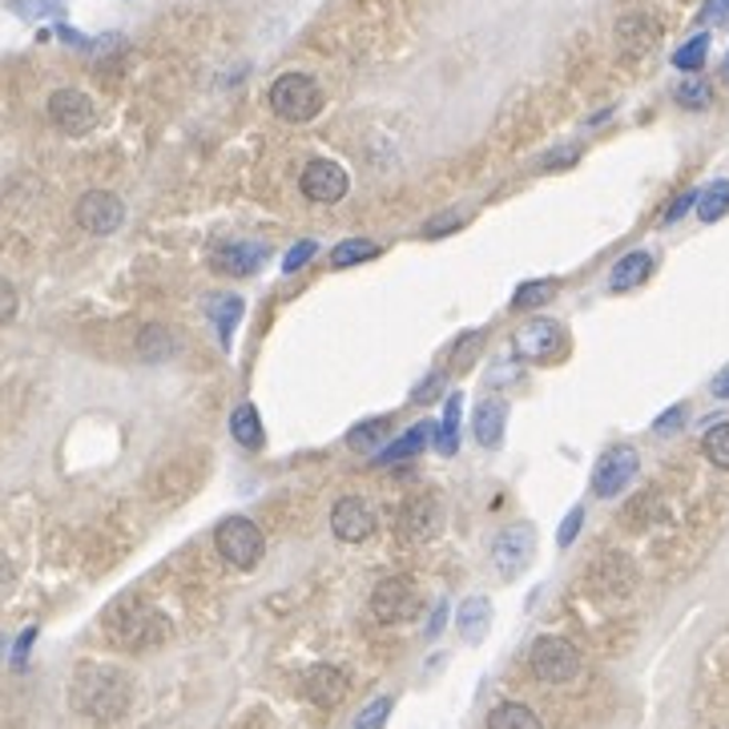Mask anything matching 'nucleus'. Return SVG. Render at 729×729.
Instances as JSON below:
<instances>
[{
  "label": "nucleus",
  "instance_id": "nucleus-1",
  "mask_svg": "<svg viewBox=\"0 0 729 729\" xmlns=\"http://www.w3.org/2000/svg\"><path fill=\"white\" fill-rule=\"evenodd\" d=\"M130 677L122 669H110V665H81L73 674V686H69V701L78 709L81 718L97 721V726H110V721H122L125 709H130Z\"/></svg>",
  "mask_w": 729,
  "mask_h": 729
},
{
  "label": "nucleus",
  "instance_id": "nucleus-2",
  "mask_svg": "<svg viewBox=\"0 0 729 729\" xmlns=\"http://www.w3.org/2000/svg\"><path fill=\"white\" fill-rule=\"evenodd\" d=\"M105 633H110L113 645L122 649H154V645L166 641L170 620L157 613L154 605H145L137 597H125L105 613Z\"/></svg>",
  "mask_w": 729,
  "mask_h": 729
},
{
  "label": "nucleus",
  "instance_id": "nucleus-3",
  "mask_svg": "<svg viewBox=\"0 0 729 729\" xmlns=\"http://www.w3.org/2000/svg\"><path fill=\"white\" fill-rule=\"evenodd\" d=\"M270 110L275 117L290 125H302V122H315L322 110V89L315 78L307 73H283V78L270 85Z\"/></svg>",
  "mask_w": 729,
  "mask_h": 729
},
{
  "label": "nucleus",
  "instance_id": "nucleus-4",
  "mask_svg": "<svg viewBox=\"0 0 729 729\" xmlns=\"http://www.w3.org/2000/svg\"><path fill=\"white\" fill-rule=\"evenodd\" d=\"M214 544H218L222 561L234 564V568H255L266 553L263 532H258L255 520H246V516L222 520L218 528H214Z\"/></svg>",
  "mask_w": 729,
  "mask_h": 729
},
{
  "label": "nucleus",
  "instance_id": "nucleus-5",
  "mask_svg": "<svg viewBox=\"0 0 729 729\" xmlns=\"http://www.w3.org/2000/svg\"><path fill=\"white\" fill-rule=\"evenodd\" d=\"M528 661H532V674L541 677V681H548V686H568L581 674V653H576L573 641H564V637H541V641L532 645Z\"/></svg>",
  "mask_w": 729,
  "mask_h": 729
},
{
  "label": "nucleus",
  "instance_id": "nucleus-6",
  "mask_svg": "<svg viewBox=\"0 0 729 729\" xmlns=\"http://www.w3.org/2000/svg\"><path fill=\"white\" fill-rule=\"evenodd\" d=\"M516 355L528 363H556L568 347V331L553 319H532L516 331Z\"/></svg>",
  "mask_w": 729,
  "mask_h": 729
},
{
  "label": "nucleus",
  "instance_id": "nucleus-7",
  "mask_svg": "<svg viewBox=\"0 0 729 729\" xmlns=\"http://www.w3.org/2000/svg\"><path fill=\"white\" fill-rule=\"evenodd\" d=\"M637 464H641L637 448H629V443H617V448H608V452L597 460V468H593V492H597L600 500L620 496V492L633 484Z\"/></svg>",
  "mask_w": 729,
  "mask_h": 729
},
{
  "label": "nucleus",
  "instance_id": "nucleus-8",
  "mask_svg": "<svg viewBox=\"0 0 729 729\" xmlns=\"http://www.w3.org/2000/svg\"><path fill=\"white\" fill-rule=\"evenodd\" d=\"M371 613L383 625H403V620H411L420 613V593H415V585H411L408 576H387V581L376 585V593H371Z\"/></svg>",
  "mask_w": 729,
  "mask_h": 729
},
{
  "label": "nucleus",
  "instance_id": "nucleus-9",
  "mask_svg": "<svg viewBox=\"0 0 729 729\" xmlns=\"http://www.w3.org/2000/svg\"><path fill=\"white\" fill-rule=\"evenodd\" d=\"M49 122L61 133H69V137H81V133L97 125V110H93V101L81 89H57L49 97Z\"/></svg>",
  "mask_w": 729,
  "mask_h": 729
},
{
  "label": "nucleus",
  "instance_id": "nucleus-10",
  "mask_svg": "<svg viewBox=\"0 0 729 729\" xmlns=\"http://www.w3.org/2000/svg\"><path fill=\"white\" fill-rule=\"evenodd\" d=\"M532 548H536V532H532V524H512V528H504L496 536V544H492V564H496V573L504 576V581L520 576L524 568H528Z\"/></svg>",
  "mask_w": 729,
  "mask_h": 729
},
{
  "label": "nucleus",
  "instance_id": "nucleus-11",
  "mask_svg": "<svg viewBox=\"0 0 729 729\" xmlns=\"http://www.w3.org/2000/svg\"><path fill=\"white\" fill-rule=\"evenodd\" d=\"M125 222V206L117 194H110V189H89V194H81L78 198V226L89 234H113L122 230Z\"/></svg>",
  "mask_w": 729,
  "mask_h": 729
},
{
  "label": "nucleus",
  "instance_id": "nucleus-12",
  "mask_svg": "<svg viewBox=\"0 0 729 729\" xmlns=\"http://www.w3.org/2000/svg\"><path fill=\"white\" fill-rule=\"evenodd\" d=\"M347 186H351V177L339 162L331 157H315L302 166V194L310 202H322V206H331V202L347 198Z\"/></svg>",
  "mask_w": 729,
  "mask_h": 729
},
{
  "label": "nucleus",
  "instance_id": "nucleus-13",
  "mask_svg": "<svg viewBox=\"0 0 729 729\" xmlns=\"http://www.w3.org/2000/svg\"><path fill=\"white\" fill-rule=\"evenodd\" d=\"M331 532L347 544H363L376 532V512L367 509L359 496H343L331 509Z\"/></svg>",
  "mask_w": 729,
  "mask_h": 729
},
{
  "label": "nucleus",
  "instance_id": "nucleus-14",
  "mask_svg": "<svg viewBox=\"0 0 729 729\" xmlns=\"http://www.w3.org/2000/svg\"><path fill=\"white\" fill-rule=\"evenodd\" d=\"M299 689H302V697H307V701H315V706L335 709L347 697L351 681H347V674H343V669H335V665H310L307 674H302V686Z\"/></svg>",
  "mask_w": 729,
  "mask_h": 729
},
{
  "label": "nucleus",
  "instance_id": "nucleus-15",
  "mask_svg": "<svg viewBox=\"0 0 729 729\" xmlns=\"http://www.w3.org/2000/svg\"><path fill=\"white\" fill-rule=\"evenodd\" d=\"M435 528H440V509H435V500H428V496L408 500V504L396 512V532L399 536H408V541H428V536H435Z\"/></svg>",
  "mask_w": 729,
  "mask_h": 729
},
{
  "label": "nucleus",
  "instance_id": "nucleus-16",
  "mask_svg": "<svg viewBox=\"0 0 729 729\" xmlns=\"http://www.w3.org/2000/svg\"><path fill=\"white\" fill-rule=\"evenodd\" d=\"M266 263V246L258 243H226L214 250V270H222V275H255L258 266Z\"/></svg>",
  "mask_w": 729,
  "mask_h": 729
},
{
  "label": "nucleus",
  "instance_id": "nucleus-17",
  "mask_svg": "<svg viewBox=\"0 0 729 729\" xmlns=\"http://www.w3.org/2000/svg\"><path fill=\"white\" fill-rule=\"evenodd\" d=\"M431 431H435V423H415V428H408L396 443H387L383 452H376V464L387 468V464H408V460H415L431 443Z\"/></svg>",
  "mask_w": 729,
  "mask_h": 729
},
{
  "label": "nucleus",
  "instance_id": "nucleus-18",
  "mask_svg": "<svg viewBox=\"0 0 729 729\" xmlns=\"http://www.w3.org/2000/svg\"><path fill=\"white\" fill-rule=\"evenodd\" d=\"M653 275V255L649 250H633V255H625L617 266H613V275H608V287L617 290H637L645 283V278Z\"/></svg>",
  "mask_w": 729,
  "mask_h": 729
},
{
  "label": "nucleus",
  "instance_id": "nucleus-19",
  "mask_svg": "<svg viewBox=\"0 0 729 729\" xmlns=\"http://www.w3.org/2000/svg\"><path fill=\"white\" fill-rule=\"evenodd\" d=\"M487 625H492V605L484 597H468L460 605V617H455V629L468 645H480L487 637Z\"/></svg>",
  "mask_w": 729,
  "mask_h": 729
},
{
  "label": "nucleus",
  "instance_id": "nucleus-20",
  "mask_svg": "<svg viewBox=\"0 0 729 729\" xmlns=\"http://www.w3.org/2000/svg\"><path fill=\"white\" fill-rule=\"evenodd\" d=\"M504 420H509V408H504L500 399L480 403V408H475V420H472L475 440L484 443V448H500V440H504Z\"/></svg>",
  "mask_w": 729,
  "mask_h": 729
},
{
  "label": "nucleus",
  "instance_id": "nucleus-21",
  "mask_svg": "<svg viewBox=\"0 0 729 729\" xmlns=\"http://www.w3.org/2000/svg\"><path fill=\"white\" fill-rule=\"evenodd\" d=\"M206 315H211L214 327H218V343L230 347L234 322L243 319V299H238V295H214V299H206Z\"/></svg>",
  "mask_w": 729,
  "mask_h": 729
},
{
  "label": "nucleus",
  "instance_id": "nucleus-22",
  "mask_svg": "<svg viewBox=\"0 0 729 729\" xmlns=\"http://www.w3.org/2000/svg\"><path fill=\"white\" fill-rule=\"evenodd\" d=\"M230 435L243 448H263V420H258V411H255V403H243V408H234V415H230Z\"/></svg>",
  "mask_w": 729,
  "mask_h": 729
},
{
  "label": "nucleus",
  "instance_id": "nucleus-23",
  "mask_svg": "<svg viewBox=\"0 0 729 729\" xmlns=\"http://www.w3.org/2000/svg\"><path fill=\"white\" fill-rule=\"evenodd\" d=\"M487 729H541V718L520 701H504L487 713Z\"/></svg>",
  "mask_w": 729,
  "mask_h": 729
},
{
  "label": "nucleus",
  "instance_id": "nucleus-24",
  "mask_svg": "<svg viewBox=\"0 0 729 729\" xmlns=\"http://www.w3.org/2000/svg\"><path fill=\"white\" fill-rule=\"evenodd\" d=\"M387 428H391V420H367L359 423V428H351V435H347V448L359 455H371L379 452V443L387 440Z\"/></svg>",
  "mask_w": 729,
  "mask_h": 729
},
{
  "label": "nucleus",
  "instance_id": "nucleus-25",
  "mask_svg": "<svg viewBox=\"0 0 729 729\" xmlns=\"http://www.w3.org/2000/svg\"><path fill=\"white\" fill-rule=\"evenodd\" d=\"M460 403H464V396L455 391V396H448V408H443V423L435 431V448H440L443 455H452L455 452V443H460Z\"/></svg>",
  "mask_w": 729,
  "mask_h": 729
},
{
  "label": "nucleus",
  "instance_id": "nucleus-26",
  "mask_svg": "<svg viewBox=\"0 0 729 729\" xmlns=\"http://www.w3.org/2000/svg\"><path fill=\"white\" fill-rule=\"evenodd\" d=\"M729 214V182H713L709 189L697 194V218L701 222H718Z\"/></svg>",
  "mask_w": 729,
  "mask_h": 729
},
{
  "label": "nucleus",
  "instance_id": "nucleus-27",
  "mask_svg": "<svg viewBox=\"0 0 729 729\" xmlns=\"http://www.w3.org/2000/svg\"><path fill=\"white\" fill-rule=\"evenodd\" d=\"M376 255H379L376 243H367V238H347V243H339L331 250V266L335 270H347V266L367 263V258H376Z\"/></svg>",
  "mask_w": 729,
  "mask_h": 729
},
{
  "label": "nucleus",
  "instance_id": "nucleus-28",
  "mask_svg": "<svg viewBox=\"0 0 729 729\" xmlns=\"http://www.w3.org/2000/svg\"><path fill=\"white\" fill-rule=\"evenodd\" d=\"M556 295V278H536V283H524V287H516V295H512V307L528 310V307H544V302H553Z\"/></svg>",
  "mask_w": 729,
  "mask_h": 729
},
{
  "label": "nucleus",
  "instance_id": "nucleus-29",
  "mask_svg": "<svg viewBox=\"0 0 729 729\" xmlns=\"http://www.w3.org/2000/svg\"><path fill=\"white\" fill-rule=\"evenodd\" d=\"M701 452H706L709 464L729 468V423H713V428L701 435Z\"/></svg>",
  "mask_w": 729,
  "mask_h": 729
},
{
  "label": "nucleus",
  "instance_id": "nucleus-30",
  "mask_svg": "<svg viewBox=\"0 0 729 729\" xmlns=\"http://www.w3.org/2000/svg\"><path fill=\"white\" fill-rule=\"evenodd\" d=\"M706 57H709V37L706 33H697L694 41H686L681 49L674 53V65L681 69V73H697V69L706 65Z\"/></svg>",
  "mask_w": 729,
  "mask_h": 729
},
{
  "label": "nucleus",
  "instance_id": "nucleus-31",
  "mask_svg": "<svg viewBox=\"0 0 729 729\" xmlns=\"http://www.w3.org/2000/svg\"><path fill=\"white\" fill-rule=\"evenodd\" d=\"M9 12H17L24 21H41V17H61L65 0H12Z\"/></svg>",
  "mask_w": 729,
  "mask_h": 729
},
{
  "label": "nucleus",
  "instance_id": "nucleus-32",
  "mask_svg": "<svg viewBox=\"0 0 729 729\" xmlns=\"http://www.w3.org/2000/svg\"><path fill=\"white\" fill-rule=\"evenodd\" d=\"M709 101H713V93H709L706 81H681L677 85V105L681 110H709Z\"/></svg>",
  "mask_w": 729,
  "mask_h": 729
},
{
  "label": "nucleus",
  "instance_id": "nucleus-33",
  "mask_svg": "<svg viewBox=\"0 0 729 729\" xmlns=\"http://www.w3.org/2000/svg\"><path fill=\"white\" fill-rule=\"evenodd\" d=\"M387 718H391V697H376V701L355 718L351 729H383Z\"/></svg>",
  "mask_w": 729,
  "mask_h": 729
},
{
  "label": "nucleus",
  "instance_id": "nucleus-34",
  "mask_svg": "<svg viewBox=\"0 0 729 729\" xmlns=\"http://www.w3.org/2000/svg\"><path fill=\"white\" fill-rule=\"evenodd\" d=\"M137 347H142L145 359H162V355L170 351V335L162 331V327H145L142 339H137Z\"/></svg>",
  "mask_w": 729,
  "mask_h": 729
},
{
  "label": "nucleus",
  "instance_id": "nucleus-35",
  "mask_svg": "<svg viewBox=\"0 0 729 729\" xmlns=\"http://www.w3.org/2000/svg\"><path fill=\"white\" fill-rule=\"evenodd\" d=\"M315 255H319V246L310 243V238H307V243H299V246H290L287 258H283V270H287V275H295V270H302V266H307Z\"/></svg>",
  "mask_w": 729,
  "mask_h": 729
},
{
  "label": "nucleus",
  "instance_id": "nucleus-36",
  "mask_svg": "<svg viewBox=\"0 0 729 729\" xmlns=\"http://www.w3.org/2000/svg\"><path fill=\"white\" fill-rule=\"evenodd\" d=\"M581 520H585V509H573L568 516H564L561 532H556V541H561V548H568V544L576 541V532H581Z\"/></svg>",
  "mask_w": 729,
  "mask_h": 729
},
{
  "label": "nucleus",
  "instance_id": "nucleus-37",
  "mask_svg": "<svg viewBox=\"0 0 729 729\" xmlns=\"http://www.w3.org/2000/svg\"><path fill=\"white\" fill-rule=\"evenodd\" d=\"M475 351H480V335H468V347H464V339L452 347V367H464V363H472L475 359Z\"/></svg>",
  "mask_w": 729,
  "mask_h": 729
},
{
  "label": "nucleus",
  "instance_id": "nucleus-38",
  "mask_svg": "<svg viewBox=\"0 0 729 729\" xmlns=\"http://www.w3.org/2000/svg\"><path fill=\"white\" fill-rule=\"evenodd\" d=\"M12 315H17V290H12V283L0 278V322H9Z\"/></svg>",
  "mask_w": 729,
  "mask_h": 729
},
{
  "label": "nucleus",
  "instance_id": "nucleus-39",
  "mask_svg": "<svg viewBox=\"0 0 729 729\" xmlns=\"http://www.w3.org/2000/svg\"><path fill=\"white\" fill-rule=\"evenodd\" d=\"M681 423H686V408H669L661 415V420L653 423V431H661V435H669V431H677L681 428Z\"/></svg>",
  "mask_w": 729,
  "mask_h": 729
},
{
  "label": "nucleus",
  "instance_id": "nucleus-40",
  "mask_svg": "<svg viewBox=\"0 0 729 729\" xmlns=\"http://www.w3.org/2000/svg\"><path fill=\"white\" fill-rule=\"evenodd\" d=\"M689 206H697V189H686V194H681V198H677L674 206L665 211V222H677V218H681V214L689 211Z\"/></svg>",
  "mask_w": 729,
  "mask_h": 729
},
{
  "label": "nucleus",
  "instance_id": "nucleus-41",
  "mask_svg": "<svg viewBox=\"0 0 729 729\" xmlns=\"http://www.w3.org/2000/svg\"><path fill=\"white\" fill-rule=\"evenodd\" d=\"M440 387H443V379H440V376H431V379H423V383L415 387V391H411V399H415V403H431L428 396H435Z\"/></svg>",
  "mask_w": 729,
  "mask_h": 729
},
{
  "label": "nucleus",
  "instance_id": "nucleus-42",
  "mask_svg": "<svg viewBox=\"0 0 729 729\" xmlns=\"http://www.w3.org/2000/svg\"><path fill=\"white\" fill-rule=\"evenodd\" d=\"M460 214H448V218H440V222H431L428 226V238H440V234H448V230H455V226H460Z\"/></svg>",
  "mask_w": 729,
  "mask_h": 729
},
{
  "label": "nucleus",
  "instance_id": "nucleus-43",
  "mask_svg": "<svg viewBox=\"0 0 729 729\" xmlns=\"http://www.w3.org/2000/svg\"><path fill=\"white\" fill-rule=\"evenodd\" d=\"M573 162H576V150H564V154H561V150H556V154H548V157H544V170L573 166Z\"/></svg>",
  "mask_w": 729,
  "mask_h": 729
},
{
  "label": "nucleus",
  "instance_id": "nucleus-44",
  "mask_svg": "<svg viewBox=\"0 0 729 729\" xmlns=\"http://www.w3.org/2000/svg\"><path fill=\"white\" fill-rule=\"evenodd\" d=\"M709 21H729V0H709V9H706Z\"/></svg>",
  "mask_w": 729,
  "mask_h": 729
},
{
  "label": "nucleus",
  "instance_id": "nucleus-45",
  "mask_svg": "<svg viewBox=\"0 0 729 729\" xmlns=\"http://www.w3.org/2000/svg\"><path fill=\"white\" fill-rule=\"evenodd\" d=\"M33 637H37V629H29L21 637V641H17V653H12V661L17 665H24V657H29V645H33Z\"/></svg>",
  "mask_w": 729,
  "mask_h": 729
},
{
  "label": "nucleus",
  "instance_id": "nucleus-46",
  "mask_svg": "<svg viewBox=\"0 0 729 729\" xmlns=\"http://www.w3.org/2000/svg\"><path fill=\"white\" fill-rule=\"evenodd\" d=\"M709 387H713V396H718V399H729V367L721 371V376H713V383H709Z\"/></svg>",
  "mask_w": 729,
  "mask_h": 729
},
{
  "label": "nucleus",
  "instance_id": "nucleus-47",
  "mask_svg": "<svg viewBox=\"0 0 729 729\" xmlns=\"http://www.w3.org/2000/svg\"><path fill=\"white\" fill-rule=\"evenodd\" d=\"M443 613H448V608H443V605L435 608V617H431V625H428V637H435V633L443 629Z\"/></svg>",
  "mask_w": 729,
  "mask_h": 729
},
{
  "label": "nucleus",
  "instance_id": "nucleus-48",
  "mask_svg": "<svg viewBox=\"0 0 729 729\" xmlns=\"http://www.w3.org/2000/svg\"><path fill=\"white\" fill-rule=\"evenodd\" d=\"M12 581V564H9V556L0 553V585H9Z\"/></svg>",
  "mask_w": 729,
  "mask_h": 729
},
{
  "label": "nucleus",
  "instance_id": "nucleus-49",
  "mask_svg": "<svg viewBox=\"0 0 729 729\" xmlns=\"http://www.w3.org/2000/svg\"><path fill=\"white\" fill-rule=\"evenodd\" d=\"M726 78H729V53H726Z\"/></svg>",
  "mask_w": 729,
  "mask_h": 729
}]
</instances>
